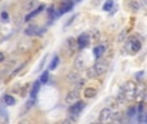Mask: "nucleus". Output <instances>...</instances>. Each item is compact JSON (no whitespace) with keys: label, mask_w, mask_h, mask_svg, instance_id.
<instances>
[{"label":"nucleus","mask_w":147,"mask_h":124,"mask_svg":"<svg viewBox=\"0 0 147 124\" xmlns=\"http://www.w3.org/2000/svg\"><path fill=\"white\" fill-rule=\"evenodd\" d=\"M84 96L86 98H94L97 96V89L93 87H86V88H84Z\"/></svg>","instance_id":"nucleus-20"},{"label":"nucleus","mask_w":147,"mask_h":124,"mask_svg":"<svg viewBox=\"0 0 147 124\" xmlns=\"http://www.w3.org/2000/svg\"><path fill=\"white\" fill-rule=\"evenodd\" d=\"M142 102L145 105H147V85H146V89H145V93H143V100H142Z\"/></svg>","instance_id":"nucleus-33"},{"label":"nucleus","mask_w":147,"mask_h":124,"mask_svg":"<svg viewBox=\"0 0 147 124\" xmlns=\"http://www.w3.org/2000/svg\"><path fill=\"white\" fill-rule=\"evenodd\" d=\"M85 76L88 79H92V80H93V79H97L99 76L98 73H97V70H96V67H94V65L89 66V67L85 70Z\"/></svg>","instance_id":"nucleus-15"},{"label":"nucleus","mask_w":147,"mask_h":124,"mask_svg":"<svg viewBox=\"0 0 147 124\" xmlns=\"http://www.w3.org/2000/svg\"><path fill=\"white\" fill-rule=\"evenodd\" d=\"M94 67H96L97 73H98V75H103L107 71V68H109V63H107V61H105V60H99L97 58L96 63H94Z\"/></svg>","instance_id":"nucleus-8"},{"label":"nucleus","mask_w":147,"mask_h":124,"mask_svg":"<svg viewBox=\"0 0 147 124\" xmlns=\"http://www.w3.org/2000/svg\"><path fill=\"white\" fill-rule=\"evenodd\" d=\"M76 17H78V16H76V14H74L72 17L70 18V20H69V21H67V22H66V25H65V27H69V26H70V25H71V23L74 22V20H75Z\"/></svg>","instance_id":"nucleus-31"},{"label":"nucleus","mask_w":147,"mask_h":124,"mask_svg":"<svg viewBox=\"0 0 147 124\" xmlns=\"http://www.w3.org/2000/svg\"><path fill=\"white\" fill-rule=\"evenodd\" d=\"M80 100V92H79V89H74V91L69 92V93L66 94V97H65V101H66V104L69 105H72L75 104L76 101H79Z\"/></svg>","instance_id":"nucleus-7"},{"label":"nucleus","mask_w":147,"mask_h":124,"mask_svg":"<svg viewBox=\"0 0 147 124\" xmlns=\"http://www.w3.org/2000/svg\"><path fill=\"white\" fill-rule=\"evenodd\" d=\"M22 4H23V9H25L26 12H31V10L36 7L38 0H22Z\"/></svg>","instance_id":"nucleus-16"},{"label":"nucleus","mask_w":147,"mask_h":124,"mask_svg":"<svg viewBox=\"0 0 147 124\" xmlns=\"http://www.w3.org/2000/svg\"><path fill=\"white\" fill-rule=\"evenodd\" d=\"M127 8L133 13H137L141 9V0H128Z\"/></svg>","instance_id":"nucleus-11"},{"label":"nucleus","mask_w":147,"mask_h":124,"mask_svg":"<svg viewBox=\"0 0 147 124\" xmlns=\"http://www.w3.org/2000/svg\"><path fill=\"white\" fill-rule=\"evenodd\" d=\"M0 18H1L3 22H8V13L7 12H3L1 14H0Z\"/></svg>","instance_id":"nucleus-30"},{"label":"nucleus","mask_w":147,"mask_h":124,"mask_svg":"<svg viewBox=\"0 0 147 124\" xmlns=\"http://www.w3.org/2000/svg\"><path fill=\"white\" fill-rule=\"evenodd\" d=\"M39 88H40V81H35V84H34L32 85V89H31V92H30V96L31 97H34V98H35L36 97V94H38V92H39Z\"/></svg>","instance_id":"nucleus-24"},{"label":"nucleus","mask_w":147,"mask_h":124,"mask_svg":"<svg viewBox=\"0 0 147 124\" xmlns=\"http://www.w3.org/2000/svg\"><path fill=\"white\" fill-rule=\"evenodd\" d=\"M137 114H138L137 106H129L128 107V110H127V117L128 118H134V117H137Z\"/></svg>","instance_id":"nucleus-23"},{"label":"nucleus","mask_w":147,"mask_h":124,"mask_svg":"<svg viewBox=\"0 0 147 124\" xmlns=\"http://www.w3.org/2000/svg\"><path fill=\"white\" fill-rule=\"evenodd\" d=\"M72 8H74V1L72 0H63V1L61 3V5H59V8H58V16L70 12Z\"/></svg>","instance_id":"nucleus-10"},{"label":"nucleus","mask_w":147,"mask_h":124,"mask_svg":"<svg viewBox=\"0 0 147 124\" xmlns=\"http://www.w3.org/2000/svg\"><path fill=\"white\" fill-rule=\"evenodd\" d=\"M44 33H45V28H40L38 25H30L25 30V34L27 36H40Z\"/></svg>","instance_id":"nucleus-5"},{"label":"nucleus","mask_w":147,"mask_h":124,"mask_svg":"<svg viewBox=\"0 0 147 124\" xmlns=\"http://www.w3.org/2000/svg\"><path fill=\"white\" fill-rule=\"evenodd\" d=\"M145 89H146V84L143 81H138L137 85H136V97L134 100L138 102H142L143 100V93H145Z\"/></svg>","instance_id":"nucleus-9"},{"label":"nucleus","mask_w":147,"mask_h":124,"mask_svg":"<svg viewBox=\"0 0 147 124\" xmlns=\"http://www.w3.org/2000/svg\"><path fill=\"white\" fill-rule=\"evenodd\" d=\"M89 34V38H90V41H98L99 40V31L98 30H92Z\"/></svg>","instance_id":"nucleus-25"},{"label":"nucleus","mask_w":147,"mask_h":124,"mask_svg":"<svg viewBox=\"0 0 147 124\" xmlns=\"http://www.w3.org/2000/svg\"><path fill=\"white\" fill-rule=\"evenodd\" d=\"M4 60H5L4 53H3V52H0V62H4Z\"/></svg>","instance_id":"nucleus-35"},{"label":"nucleus","mask_w":147,"mask_h":124,"mask_svg":"<svg viewBox=\"0 0 147 124\" xmlns=\"http://www.w3.org/2000/svg\"><path fill=\"white\" fill-rule=\"evenodd\" d=\"M112 107L107 106L105 107V109L101 110V112H99V118H98V122L99 123H109L111 122V117H112Z\"/></svg>","instance_id":"nucleus-4"},{"label":"nucleus","mask_w":147,"mask_h":124,"mask_svg":"<svg viewBox=\"0 0 147 124\" xmlns=\"http://www.w3.org/2000/svg\"><path fill=\"white\" fill-rule=\"evenodd\" d=\"M47 58H48V56H44V58L41 60V62H40V65L38 66V68L35 70V73H39V71H41V68L44 67V65H45V61H47Z\"/></svg>","instance_id":"nucleus-29"},{"label":"nucleus","mask_w":147,"mask_h":124,"mask_svg":"<svg viewBox=\"0 0 147 124\" xmlns=\"http://www.w3.org/2000/svg\"><path fill=\"white\" fill-rule=\"evenodd\" d=\"M67 47H69V49H70V52H71V53H75L76 51H79L78 41H76L75 38H69V39H67Z\"/></svg>","instance_id":"nucleus-19"},{"label":"nucleus","mask_w":147,"mask_h":124,"mask_svg":"<svg viewBox=\"0 0 147 124\" xmlns=\"http://www.w3.org/2000/svg\"><path fill=\"white\" fill-rule=\"evenodd\" d=\"M125 34H127V30H123L121 34L119 35V38H117V40H119V41H123V40H124V39H125Z\"/></svg>","instance_id":"nucleus-32"},{"label":"nucleus","mask_w":147,"mask_h":124,"mask_svg":"<svg viewBox=\"0 0 147 124\" xmlns=\"http://www.w3.org/2000/svg\"><path fill=\"white\" fill-rule=\"evenodd\" d=\"M1 104H5L7 106H13L16 104V100L12 96H9V94H4L1 98Z\"/></svg>","instance_id":"nucleus-21"},{"label":"nucleus","mask_w":147,"mask_h":124,"mask_svg":"<svg viewBox=\"0 0 147 124\" xmlns=\"http://www.w3.org/2000/svg\"><path fill=\"white\" fill-rule=\"evenodd\" d=\"M80 78L81 76H80V74H79L78 71H70V73L67 74V81L71 83V84H75Z\"/></svg>","instance_id":"nucleus-18"},{"label":"nucleus","mask_w":147,"mask_h":124,"mask_svg":"<svg viewBox=\"0 0 147 124\" xmlns=\"http://www.w3.org/2000/svg\"><path fill=\"white\" fill-rule=\"evenodd\" d=\"M142 76H143V71H140V73L136 74V79H138V80H140V79H142Z\"/></svg>","instance_id":"nucleus-34"},{"label":"nucleus","mask_w":147,"mask_h":124,"mask_svg":"<svg viewBox=\"0 0 147 124\" xmlns=\"http://www.w3.org/2000/svg\"><path fill=\"white\" fill-rule=\"evenodd\" d=\"M142 3H143L145 5H147V0H142Z\"/></svg>","instance_id":"nucleus-36"},{"label":"nucleus","mask_w":147,"mask_h":124,"mask_svg":"<svg viewBox=\"0 0 147 124\" xmlns=\"http://www.w3.org/2000/svg\"><path fill=\"white\" fill-rule=\"evenodd\" d=\"M76 41H78V48L80 49V51L85 49L86 47L89 45V43H90V38H89V34H88V33L80 34V35L78 36V39H76Z\"/></svg>","instance_id":"nucleus-6"},{"label":"nucleus","mask_w":147,"mask_h":124,"mask_svg":"<svg viewBox=\"0 0 147 124\" xmlns=\"http://www.w3.org/2000/svg\"><path fill=\"white\" fill-rule=\"evenodd\" d=\"M74 85H75V88L76 89H80V88H84V85H85V79H83V78H80L79 79L78 81H76L75 84H74Z\"/></svg>","instance_id":"nucleus-28"},{"label":"nucleus","mask_w":147,"mask_h":124,"mask_svg":"<svg viewBox=\"0 0 147 124\" xmlns=\"http://www.w3.org/2000/svg\"><path fill=\"white\" fill-rule=\"evenodd\" d=\"M136 85H137V83H134L133 80H129V81H125L124 84H123L120 88L123 89V92H124L125 97H127L128 102L130 101H134V97H136Z\"/></svg>","instance_id":"nucleus-2"},{"label":"nucleus","mask_w":147,"mask_h":124,"mask_svg":"<svg viewBox=\"0 0 147 124\" xmlns=\"http://www.w3.org/2000/svg\"><path fill=\"white\" fill-rule=\"evenodd\" d=\"M85 106H86V104L84 101H81V100L76 101L75 104L70 105V109H69L70 115H72V117H78V115L85 109Z\"/></svg>","instance_id":"nucleus-3"},{"label":"nucleus","mask_w":147,"mask_h":124,"mask_svg":"<svg viewBox=\"0 0 147 124\" xmlns=\"http://www.w3.org/2000/svg\"><path fill=\"white\" fill-rule=\"evenodd\" d=\"M44 9H45V5H43V4H41V5H39V7H36L35 9H32L30 13H28L27 16H26L25 21H26V22H28V21H30V20H32V18L35 17V16H38L39 13H41V12H43Z\"/></svg>","instance_id":"nucleus-12"},{"label":"nucleus","mask_w":147,"mask_h":124,"mask_svg":"<svg viewBox=\"0 0 147 124\" xmlns=\"http://www.w3.org/2000/svg\"><path fill=\"white\" fill-rule=\"evenodd\" d=\"M125 41H127L125 48H127V51L129 52V53H132V54L138 53V52L141 51V48H142V41H141V39L138 38V36H136V35L129 36Z\"/></svg>","instance_id":"nucleus-1"},{"label":"nucleus","mask_w":147,"mask_h":124,"mask_svg":"<svg viewBox=\"0 0 147 124\" xmlns=\"http://www.w3.org/2000/svg\"><path fill=\"white\" fill-rule=\"evenodd\" d=\"M48 79H49V71H43L39 81H40V84H45V83H48Z\"/></svg>","instance_id":"nucleus-27"},{"label":"nucleus","mask_w":147,"mask_h":124,"mask_svg":"<svg viewBox=\"0 0 147 124\" xmlns=\"http://www.w3.org/2000/svg\"><path fill=\"white\" fill-rule=\"evenodd\" d=\"M58 63H59V57L54 56L53 60H52V62H51V65H49V70H56V67L58 66Z\"/></svg>","instance_id":"nucleus-26"},{"label":"nucleus","mask_w":147,"mask_h":124,"mask_svg":"<svg viewBox=\"0 0 147 124\" xmlns=\"http://www.w3.org/2000/svg\"><path fill=\"white\" fill-rule=\"evenodd\" d=\"M74 67H75L76 70H83V68H85V57H84L83 54H79L75 58Z\"/></svg>","instance_id":"nucleus-13"},{"label":"nucleus","mask_w":147,"mask_h":124,"mask_svg":"<svg viewBox=\"0 0 147 124\" xmlns=\"http://www.w3.org/2000/svg\"><path fill=\"white\" fill-rule=\"evenodd\" d=\"M31 47H32V44H31V41H27V40H21L20 43H18L17 48L20 52H22V53H26V52H28L31 49Z\"/></svg>","instance_id":"nucleus-14"},{"label":"nucleus","mask_w":147,"mask_h":124,"mask_svg":"<svg viewBox=\"0 0 147 124\" xmlns=\"http://www.w3.org/2000/svg\"><path fill=\"white\" fill-rule=\"evenodd\" d=\"M0 80H1V76H0Z\"/></svg>","instance_id":"nucleus-38"},{"label":"nucleus","mask_w":147,"mask_h":124,"mask_svg":"<svg viewBox=\"0 0 147 124\" xmlns=\"http://www.w3.org/2000/svg\"><path fill=\"white\" fill-rule=\"evenodd\" d=\"M105 51H106L105 45H102V44H98V45H96L93 48V56L96 57V58H101V57L103 56Z\"/></svg>","instance_id":"nucleus-17"},{"label":"nucleus","mask_w":147,"mask_h":124,"mask_svg":"<svg viewBox=\"0 0 147 124\" xmlns=\"http://www.w3.org/2000/svg\"><path fill=\"white\" fill-rule=\"evenodd\" d=\"M76 1H81V0H76Z\"/></svg>","instance_id":"nucleus-37"},{"label":"nucleus","mask_w":147,"mask_h":124,"mask_svg":"<svg viewBox=\"0 0 147 124\" xmlns=\"http://www.w3.org/2000/svg\"><path fill=\"white\" fill-rule=\"evenodd\" d=\"M114 5H115L114 0H106L105 4L102 5V10H103V12H110V10L114 8Z\"/></svg>","instance_id":"nucleus-22"},{"label":"nucleus","mask_w":147,"mask_h":124,"mask_svg":"<svg viewBox=\"0 0 147 124\" xmlns=\"http://www.w3.org/2000/svg\"><path fill=\"white\" fill-rule=\"evenodd\" d=\"M0 21H1V18H0Z\"/></svg>","instance_id":"nucleus-39"}]
</instances>
